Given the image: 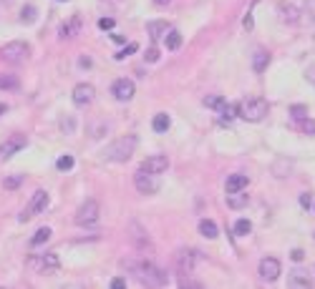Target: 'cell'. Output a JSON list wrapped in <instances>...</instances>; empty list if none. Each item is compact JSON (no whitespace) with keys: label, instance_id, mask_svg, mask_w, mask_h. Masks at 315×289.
I'll list each match as a JSON object with an SVG mask.
<instances>
[{"label":"cell","instance_id":"cell-8","mask_svg":"<svg viewBox=\"0 0 315 289\" xmlns=\"http://www.w3.org/2000/svg\"><path fill=\"white\" fill-rule=\"evenodd\" d=\"M134 186L139 194H157L159 191V179H157V173H149V171H144L139 166V171L134 173Z\"/></svg>","mask_w":315,"mask_h":289},{"label":"cell","instance_id":"cell-25","mask_svg":"<svg viewBox=\"0 0 315 289\" xmlns=\"http://www.w3.org/2000/svg\"><path fill=\"white\" fill-rule=\"evenodd\" d=\"M290 284H292V287H310L313 279H310L303 269H295V272H290Z\"/></svg>","mask_w":315,"mask_h":289},{"label":"cell","instance_id":"cell-1","mask_svg":"<svg viewBox=\"0 0 315 289\" xmlns=\"http://www.w3.org/2000/svg\"><path fill=\"white\" fill-rule=\"evenodd\" d=\"M131 269V274L141 282V284H146V287H164L166 282H169V277H166L157 264H152V261H129L126 264Z\"/></svg>","mask_w":315,"mask_h":289},{"label":"cell","instance_id":"cell-47","mask_svg":"<svg viewBox=\"0 0 315 289\" xmlns=\"http://www.w3.org/2000/svg\"><path fill=\"white\" fill-rule=\"evenodd\" d=\"M313 236H315V234H313Z\"/></svg>","mask_w":315,"mask_h":289},{"label":"cell","instance_id":"cell-28","mask_svg":"<svg viewBox=\"0 0 315 289\" xmlns=\"http://www.w3.org/2000/svg\"><path fill=\"white\" fill-rule=\"evenodd\" d=\"M250 231H252V221L250 219H237L235 221V234L237 236H247Z\"/></svg>","mask_w":315,"mask_h":289},{"label":"cell","instance_id":"cell-41","mask_svg":"<svg viewBox=\"0 0 315 289\" xmlns=\"http://www.w3.org/2000/svg\"><path fill=\"white\" fill-rule=\"evenodd\" d=\"M290 257H292V261H303V259H305V252H303V249H292Z\"/></svg>","mask_w":315,"mask_h":289},{"label":"cell","instance_id":"cell-17","mask_svg":"<svg viewBox=\"0 0 315 289\" xmlns=\"http://www.w3.org/2000/svg\"><path fill=\"white\" fill-rule=\"evenodd\" d=\"M169 30H172V26L166 23V20H149V23H146V33H149L152 40H159L164 33H169Z\"/></svg>","mask_w":315,"mask_h":289},{"label":"cell","instance_id":"cell-19","mask_svg":"<svg viewBox=\"0 0 315 289\" xmlns=\"http://www.w3.org/2000/svg\"><path fill=\"white\" fill-rule=\"evenodd\" d=\"M247 184H250L247 173H232L227 179V191H242V189H247Z\"/></svg>","mask_w":315,"mask_h":289},{"label":"cell","instance_id":"cell-12","mask_svg":"<svg viewBox=\"0 0 315 289\" xmlns=\"http://www.w3.org/2000/svg\"><path fill=\"white\" fill-rule=\"evenodd\" d=\"M94 98H96V88H94L91 83H78V86L73 88V103H76V106L86 108V106L94 103Z\"/></svg>","mask_w":315,"mask_h":289},{"label":"cell","instance_id":"cell-31","mask_svg":"<svg viewBox=\"0 0 315 289\" xmlns=\"http://www.w3.org/2000/svg\"><path fill=\"white\" fill-rule=\"evenodd\" d=\"M224 103H227V101H224L222 96H207V98H204V106H207V108H215V111H222Z\"/></svg>","mask_w":315,"mask_h":289},{"label":"cell","instance_id":"cell-10","mask_svg":"<svg viewBox=\"0 0 315 289\" xmlns=\"http://www.w3.org/2000/svg\"><path fill=\"white\" fill-rule=\"evenodd\" d=\"M31 266H33V269H38L40 274H53L58 266H61V261H58V254L56 252H48V254L38 257V259H31Z\"/></svg>","mask_w":315,"mask_h":289},{"label":"cell","instance_id":"cell-32","mask_svg":"<svg viewBox=\"0 0 315 289\" xmlns=\"http://www.w3.org/2000/svg\"><path fill=\"white\" fill-rule=\"evenodd\" d=\"M220 116H222L224 121H232V118L237 116V106H235V103H224L222 111H220Z\"/></svg>","mask_w":315,"mask_h":289},{"label":"cell","instance_id":"cell-44","mask_svg":"<svg viewBox=\"0 0 315 289\" xmlns=\"http://www.w3.org/2000/svg\"><path fill=\"white\" fill-rule=\"evenodd\" d=\"M3 114H8V103L0 101V116H3Z\"/></svg>","mask_w":315,"mask_h":289},{"label":"cell","instance_id":"cell-7","mask_svg":"<svg viewBox=\"0 0 315 289\" xmlns=\"http://www.w3.org/2000/svg\"><path fill=\"white\" fill-rule=\"evenodd\" d=\"M48 191H43V189H38L33 196H31V202H28V206L23 209V214H20L18 219L20 221H31L33 216H38L40 211H46V206H48Z\"/></svg>","mask_w":315,"mask_h":289},{"label":"cell","instance_id":"cell-46","mask_svg":"<svg viewBox=\"0 0 315 289\" xmlns=\"http://www.w3.org/2000/svg\"><path fill=\"white\" fill-rule=\"evenodd\" d=\"M111 3H119V0H111Z\"/></svg>","mask_w":315,"mask_h":289},{"label":"cell","instance_id":"cell-22","mask_svg":"<svg viewBox=\"0 0 315 289\" xmlns=\"http://www.w3.org/2000/svg\"><path fill=\"white\" fill-rule=\"evenodd\" d=\"M199 234L207 236V239H215V236L220 234V229H217V224H215L212 219H202V221H199Z\"/></svg>","mask_w":315,"mask_h":289},{"label":"cell","instance_id":"cell-14","mask_svg":"<svg viewBox=\"0 0 315 289\" xmlns=\"http://www.w3.org/2000/svg\"><path fill=\"white\" fill-rule=\"evenodd\" d=\"M141 169L159 176V173H164L166 169H169V159H166L164 153H154V156H149V159H144V161H141Z\"/></svg>","mask_w":315,"mask_h":289},{"label":"cell","instance_id":"cell-45","mask_svg":"<svg viewBox=\"0 0 315 289\" xmlns=\"http://www.w3.org/2000/svg\"><path fill=\"white\" fill-rule=\"evenodd\" d=\"M154 3H157V5H169L172 0H154Z\"/></svg>","mask_w":315,"mask_h":289},{"label":"cell","instance_id":"cell-34","mask_svg":"<svg viewBox=\"0 0 315 289\" xmlns=\"http://www.w3.org/2000/svg\"><path fill=\"white\" fill-rule=\"evenodd\" d=\"M136 51H139V43H129V46H126L124 51H119L114 58H116V60H124L126 56H131V53H136Z\"/></svg>","mask_w":315,"mask_h":289},{"label":"cell","instance_id":"cell-37","mask_svg":"<svg viewBox=\"0 0 315 289\" xmlns=\"http://www.w3.org/2000/svg\"><path fill=\"white\" fill-rule=\"evenodd\" d=\"M114 26H116L114 18H101V20H98V28H101V30H111Z\"/></svg>","mask_w":315,"mask_h":289},{"label":"cell","instance_id":"cell-36","mask_svg":"<svg viewBox=\"0 0 315 289\" xmlns=\"http://www.w3.org/2000/svg\"><path fill=\"white\" fill-rule=\"evenodd\" d=\"M305 15L315 23V0H305Z\"/></svg>","mask_w":315,"mask_h":289},{"label":"cell","instance_id":"cell-43","mask_svg":"<svg viewBox=\"0 0 315 289\" xmlns=\"http://www.w3.org/2000/svg\"><path fill=\"white\" fill-rule=\"evenodd\" d=\"M179 287H202V284H199V282H192V279H182Z\"/></svg>","mask_w":315,"mask_h":289},{"label":"cell","instance_id":"cell-11","mask_svg":"<svg viewBox=\"0 0 315 289\" xmlns=\"http://www.w3.org/2000/svg\"><path fill=\"white\" fill-rule=\"evenodd\" d=\"M111 93H114L116 101H131L134 93H136L134 81H131V78H116L114 86H111Z\"/></svg>","mask_w":315,"mask_h":289},{"label":"cell","instance_id":"cell-9","mask_svg":"<svg viewBox=\"0 0 315 289\" xmlns=\"http://www.w3.org/2000/svg\"><path fill=\"white\" fill-rule=\"evenodd\" d=\"M129 239H131V244H134V247H136L139 252H152L149 234H146V231L141 229L139 221H131V224H129Z\"/></svg>","mask_w":315,"mask_h":289},{"label":"cell","instance_id":"cell-29","mask_svg":"<svg viewBox=\"0 0 315 289\" xmlns=\"http://www.w3.org/2000/svg\"><path fill=\"white\" fill-rule=\"evenodd\" d=\"M290 116L295 118V121H305V118H308V106H303V103L290 106Z\"/></svg>","mask_w":315,"mask_h":289},{"label":"cell","instance_id":"cell-24","mask_svg":"<svg viewBox=\"0 0 315 289\" xmlns=\"http://www.w3.org/2000/svg\"><path fill=\"white\" fill-rule=\"evenodd\" d=\"M169 126H172V121H169V116H166V114H157L154 121H152V128L157 133H166V131H169Z\"/></svg>","mask_w":315,"mask_h":289},{"label":"cell","instance_id":"cell-42","mask_svg":"<svg viewBox=\"0 0 315 289\" xmlns=\"http://www.w3.org/2000/svg\"><path fill=\"white\" fill-rule=\"evenodd\" d=\"M111 287H114V289H124V287H126V282H124L121 277H116V279H111Z\"/></svg>","mask_w":315,"mask_h":289},{"label":"cell","instance_id":"cell-18","mask_svg":"<svg viewBox=\"0 0 315 289\" xmlns=\"http://www.w3.org/2000/svg\"><path fill=\"white\" fill-rule=\"evenodd\" d=\"M247 202H250V196L245 194V189L242 191H227V206L229 209H242V206H247Z\"/></svg>","mask_w":315,"mask_h":289},{"label":"cell","instance_id":"cell-35","mask_svg":"<svg viewBox=\"0 0 315 289\" xmlns=\"http://www.w3.org/2000/svg\"><path fill=\"white\" fill-rule=\"evenodd\" d=\"M35 18H38V15H35V8H33V5H26V8H23V15H20V20H23V23H35Z\"/></svg>","mask_w":315,"mask_h":289},{"label":"cell","instance_id":"cell-6","mask_svg":"<svg viewBox=\"0 0 315 289\" xmlns=\"http://www.w3.org/2000/svg\"><path fill=\"white\" fill-rule=\"evenodd\" d=\"M98 214H101L98 202H96V199H86V202L78 206V211H76V224L78 227H94L98 221Z\"/></svg>","mask_w":315,"mask_h":289},{"label":"cell","instance_id":"cell-20","mask_svg":"<svg viewBox=\"0 0 315 289\" xmlns=\"http://www.w3.org/2000/svg\"><path fill=\"white\" fill-rule=\"evenodd\" d=\"M278 10H280V18L285 20V23H298L300 13H298V8H295V5H290V3H280V5H278Z\"/></svg>","mask_w":315,"mask_h":289},{"label":"cell","instance_id":"cell-30","mask_svg":"<svg viewBox=\"0 0 315 289\" xmlns=\"http://www.w3.org/2000/svg\"><path fill=\"white\" fill-rule=\"evenodd\" d=\"M26 181V176L23 173H15V176H5V181H3V186L8 189V191H13V189H18L20 184Z\"/></svg>","mask_w":315,"mask_h":289},{"label":"cell","instance_id":"cell-38","mask_svg":"<svg viewBox=\"0 0 315 289\" xmlns=\"http://www.w3.org/2000/svg\"><path fill=\"white\" fill-rule=\"evenodd\" d=\"M303 131L310 133V136H315V121H313V118H305V121H303Z\"/></svg>","mask_w":315,"mask_h":289},{"label":"cell","instance_id":"cell-33","mask_svg":"<svg viewBox=\"0 0 315 289\" xmlns=\"http://www.w3.org/2000/svg\"><path fill=\"white\" fill-rule=\"evenodd\" d=\"M56 169H58V171H71V169H73V156H71V153L61 156V159L56 161Z\"/></svg>","mask_w":315,"mask_h":289},{"label":"cell","instance_id":"cell-27","mask_svg":"<svg viewBox=\"0 0 315 289\" xmlns=\"http://www.w3.org/2000/svg\"><path fill=\"white\" fill-rule=\"evenodd\" d=\"M164 40H166V48H169V51H177V48L182 46V33L172 28L169 33H166V35H164Z\"/></svg>","mask_w":315,"mask_h":289},{"label":"cell","instance_id":"cell-15","mask_svg":"<svg viewBox=\"0 0 315 289\" xmlns=\"http://www.w3.org/2000/svg\"><path fill=\"white\" fill-rule=\"evenodd\" d=\"M81 28H83V18L81 15H73V18H68L66 23L61 26V30H58V35L66 40V38H76L78 33H81Z\"/></svg>","mask_w":315,"mask_h":289},{"label":"cell","instance_id":"cell-16","mask_svg":"<svg viewBox=\"0 0 315 289\" xmlns=\"http://www.w3.org/2000/svg\"><path fill=\"white\" fill-rule=\"evenodd\" d=\"M194 261H197V252H179L177 254V266H179V274H192L194 272Z\"/></svg>","mask_w":315,"mask_h":289},{"label":"cell","instance_id":"cell-2","mask_svg":"<svg viewBox=\"0 0 315 289\" xmlns=\"http://www.w3.org/2000/svg\"><path fill=\"white\" fill-rule=\"evenodd\" d=\"M136 144H139V139L134 136V133H126V136H121V139H116L111 146H106V159L109 161H116V164H124V161H129L131 159V153L136 151Z\"/></svg>","mask_w":315,"mask_h":289},{"label":"cell","instance_id":"cell-13","mask_svg":"<svg viewBox=\"0 0 315 289\" xmlns=\"http://www.w3.org/2000/svg\"><path fill=\"white\" fill-rule=\"evenodd\" d=\"M280 272H283V266H280V261H278L275 257H265V259L260 261V277H262L265 282H275V279L280 277Z\"/></svg>","mask_w":315,"mask_h":289},{"label":"cell","instance_id":"cell-26","mask_svg":"<svg viewBox=\"0 0 315 289\" xmlns=\"http://www.w3.org/2000/svg\"><path fill=\"white\" fill-rule=\"evenodd\" d=\"M18 88H20V81L15 76L0 73V91H18Z\"/></svg>","mask_w":315,"mask_h":289},{"label":"cell","instance_id":"cell-3","mask_svg":"<svg viewBox=\"0 0 315 289\" xmlns=\"http://www.w3.org/2000/svg\"><path fill=\"white\" fill-rule=\"evenodd\" d=\"M237 116L242 121H250V123H257L267 116V101L265 98H245L237 103Z\"/></svg>","mask_w":315,"mask_h":289},{"label":"cell","instance_id":"cell-40","mask_svg":"<svg viewBox=\"0 0 315 289\" xmlns=\"http://www.w3.org/2000/svg\"><path fill=\"white\" fill-rule=\"evenodd\" d=\"M310 204H313V199H310V194H300V206L310 209Z\"/></svg>","mask_w":315,"mask_h":289},{"label":"cell","instance_id":"cell-23","mask_svg":"<svg viewBox=\"0 0 315 289\" xmlns=\"http://www.w3.org/2000/svg\"><path fill=\"white\" fill-rule=\"evenodd\" d=\"M51 234H53V231H51L48 227H40V229L31 236V247L35 249V247H40V244H46V241L51 239Z\"/></svg>","mask_w":315,"mask_h":289},{"label":"cell","instance_id":"cell-4","mask_svg":"<svg viewBox=\"0 0 315 289\" xmlns=\"http://www.w3.org/2000/svg\"><path fill=\"white\" fill-rule=\"evenodd\" d=\"M28 53H31V46L23 40H10L5 43L3 48H0V58H3L5 63L10 65H20V63H26L28 60Z\"/></svg>","mask_w":315,"mask_h":289},{"label":"cell","instance_id":"cell-21","mask_svg":"<svg viewBox=\"0 0 315 289\" xmlns=\"http://www.w3.org/2000/svg\"><path fill=\"white\" fill-rule=\"evenodd\" d=\"M267 63H270V53L267 51H257L255 56H252V68H255V73H262L267 68Z\"/></svg>","mask_w":315,"mask_h":289},{"label":"cell","instance_id":"cell-39","mask_svg":"<svg viewBox=\"0 0 315 289\" xmlns=\"http://www.w3.org/2000/svg\"><path fill=\"white\" fill-rule=\"evenodd\" d=\"M144 56H146V60H149V63H157V60H159V51H157V48H149Z\"/></svg>","mask_w":315,"mask_h":289},{"label":"cell","instance_id":"cell-5","mask_svg":"<svg viewBox=\"0 0 315 289\" xmlns=\"http://www.w3.org/2000/svg\"><path fill=\"white\" fill-rule=\"evenodd\" d=\"M28 146V136L26 133H10V136L0 144V164H5L8 159H13L18 151H23Z\"/></svg>","mask_w":315,"mask_h":289}]
</instances>
